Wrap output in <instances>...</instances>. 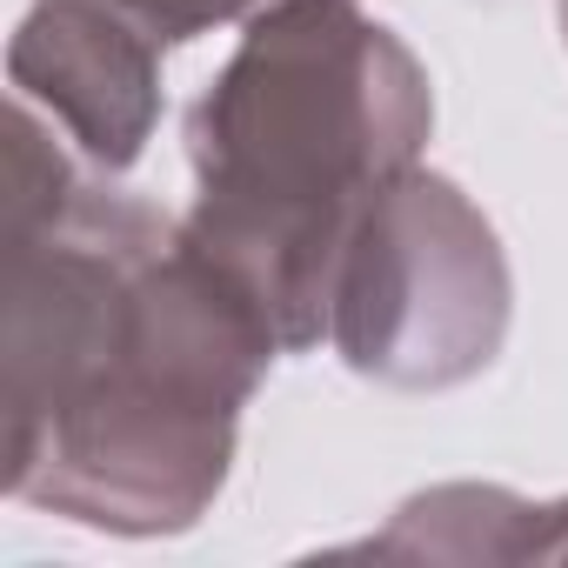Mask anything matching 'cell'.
Segmentation results:
<instances>
[{
	"label": "cell",
	"mask_w": 568,
	"mask_h": 568,
	"mask_svg": "<svg viewBox=\"0 0 568 568\" xmlns=\"http://www.w3.org/2000/svg\"><path fill=\"white\" fill-rule=\"evenodd\" d=\"M134 14H148L154 28H161V41H181V34H194L201 21H221V14H234L241 0H128Z\"/></svg>",
	"instance_id": "2"
},
{
	"label": "cell",
	"mask_w": 568,
	"mask_h": 568,
	"mask_svg": "<svg viewBox=\"0 0 568 568\" xmlns=\"http://www.w3.org/2000/svg\"><path fill=\"white\" fill-rule=\"evenodd\" d=\"M428 121L415 61L348 0H288L194 114V234L247 281L281 342H315L342 261Z\"/></svg>",
	"instance_id": "1"
}]
</instances>
